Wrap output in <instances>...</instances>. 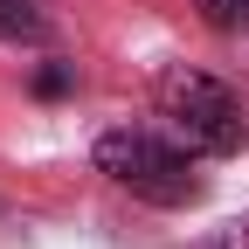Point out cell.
Masks as SVG:
<instances>
[{
  "instance_id": "2",
  "label": "cell",
  "mask_w": 249,
  "mask_h": 249,
  "mask_svg": "<svg viewBox=\"0 0 249 249\" xmlns=\"http://www.w3.org/2000/svg\"><path fill=\"white\" fill-rule=\"evenodd\" d=\"M97 173L111 187H124L132 201H152V208L201 201V180H194V166H187V152L166 145V139H152V132H132V124L97 139Z\"/></svg>"
},
{
  "instance_id": "6",
  "label": "cell",
  "mask_w": 249,
  "mask_h": 249,
  "mask_svg": "<svg viewBox=\"0 0 249 249\" xmlns=\"http://www.w3.org/2000/svg\"><path fill=\"white\" fill-rule=\"evenodd\" d=\"M201 249H249V222H229V235H214V242H201Z\"/></svg>"
},
{
  "instance_id": "5",
  "label": "cell",
  "mask_w": 249,
  "mask_h": 249,
  "mask_svg": "<svg viewBox=\"0 0 249 249\" xmlns=\"http://www.w3.org/2000/svg\"><path fill=\"white\" fill-rule=\"evenodd\" d=\"M70 83H76V70H70V62H49V70H35V90H42V97H62Z\"/></svg>"
},
{
  "instance_id": "1",
  "label": "cell",
  "mask_w": 249,
  "mask_h": 249,
  "mask_svg": "<svg viewBox=\"0 0 249 249\" xmlns=\"http://www.w3.org/2000/svg\"><path fill=\"white\" fill-rule=\"evenodd\" d=\"M160 118L173 124V139L187 152H208V160H229L249 139V118L235 104V90L201 76V70H166L160 76Z\"/></svg>"
},
{
  "instance_id": "3",
  "label": "cell",
  "mask_w": 249,
  "mask_h": 249,
  "mask_svg": "<svg viewBox=\"0 0 249 249\" xmlns=\"http://www.w3.org/2000/svg\"><path fill=\"white\" fill-rule=\"evenodd\" d=\"M35 35H42L35 0H0V42H35Z\"/></svg>"
},
{
  "instance_id": "4",
  "label": "cell",
  "mask_w": 249,
  "mask_h": 249,
  "mask_svg": "<svg viewBox=\"0 0 249 249\" xmlns=\"http://www.w3.org/2000/svg\"><path fill=\"white\" fill-rule=\"evenodd\" d=\"M194 14L214 28V35H242L249 28V0H194Z\"/></svg>"
}]
</instances>
